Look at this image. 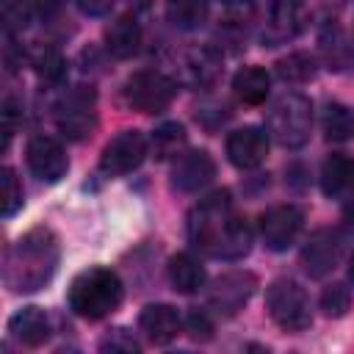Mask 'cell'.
Here are the masks:
<instances>
[{"label":"cell","instance_id":"ac0fdd59","mask_svg":"<svg viewBox=\"0 0 354 354\" xmlns=\"http://www.w3.org/2000/svg\"><path fill=\"white\" fill-rule=\"evenodd\" d=\"M8 332L25 346H41L50 337V318L41 307H22L11 315Z\"/></svg>","mask_w":354,"mask_h":354},{"label":"cell","instance_id":"484cf974","mask_svg":"<svg viewBox=\"0 0 354 354\" xmlns=\"http://www.w3.org/2000/svg\"><path fill=\"white\" fill-rule=\"evenodd\" d=\"M277 72L288 83H304L315 75V58L310 53H290L277 64Z\"/></svg>","mask_w":354,"mask_h":354},{"label":"cell","instance_id":"9c48e42d","mask_svg":"<svg viewBox=\"0 0 354 354\" xmlns=\"http://www.w3.org/2000/svg\"><path fill=\"white\" fill-rule=\"evenodd\" d=\"M144 158H147V138L138 130H122L102 149L100 169L108 177H119V174H130L133 169H138Z\"/></svg>","mask_w":354,"mask_h":354},{"label":"cell","instance_id":"5bb4252c","mask_svg":"<svg viewBox=\"0 0 354 354\" xmlns=\"http://www.w3.org/2000/svg\"><path fill=\"white\" fill-rule=\"evenodd\" d=\"M343 252V235L337 230H318L310 235V241L301 249V266L310 277H324L329 274Z\"/></svg>","mask_w":354,"mask_h":354},{"label":"cell","instance_id":"e575fe53","mask_svg":"<svg viewBox=\"0 0 354 354\" xmlns=\"http://www.w3.org/2000/svg\"><path fill=\"white\" fill-rule=\"evenodd\" d=\"M348 279L354 282V252H351V257H348Z\"/></svg>","mask_w":354,"mask_h":354},{"label":"cell","instance_id":"836d02e7","mask_svg":"<svg viewBox=\"0 0 354 354\" xmlns=\"http://www.w3.org/2000/svg\"><path fill=\"white\" fill-rule=\"evenodd\" d=\"M25 3L30 6L33 14H39V17H53V14L61 8L64 0H25Z\"/></svg>","mask_w":354,"mask_h":354},{"label":"cell","instance_id":"603a6c76","mask_svg":"<svg viewBox=\"0 0 354 354\" xmlns=\"http://www.w3.org/2000/svg\"><path fill=\"white\" fill-rule=\"evenodd\" d=\"M321 127H324L329 141H348L354 136V113H351V108L343 105V102H326L324 116H321Z\"/></svg>","mask_w":354,"mask_h":354},{"label":"cell","instance_id":"3957f363","mask_svg":"<svg viewBox=\"0 0 354 354\" xmlns=\"http://www.w3.org/2000/svg\"><path fill=\"white\" fill-rule=\"evenodd\" d=\"M122 296H124V288H122L119 274L111 271V268L94 266V268H86L83 274H77L72 279L69 307L80 318L100 321V318L111 315L122 304Z\"/></svg>","mask_w":354,"mask_h":354},{"label":"cell","instance_id":"4316f807","mask_svg":"<svg viewBox=\"0 0 354 354\" xmlns=\"http://www.w3.org/2000/svg\"><path fill=\"white\" fill-rule=\"evenodd\" d=\"M348 307H351V293H348L346 285L335 282V285L324 288V293H321V310H324L329 318H340V315H346Z\"/></svg>","mask_w":354,"mask_h":354},{"label":"cell","instance_id":"cb8c5ba5","mask_svg":"<svg viewBox=\"0 0 354 354\" xmlns=\"http://www.w3.org/2000/svg\"><path fill=\"white\" fill-rule=\"evenodd\" d=\"M30 66L39 75V80H44V83H58L66 72L64 55L50 44H39L30 50Z\"/></svg>","mask_w":354,"mask_h":354},{"label":"cell","instance_id":"8992f818","mask_svg":"<svg viewBox=\"0 0 354 354\" xmlns=\"http://www.w3.org/2000/svg\"><path fill=\"white\" fill-rule=\"evenodd\" d=\"M55 124L72 141L86 138L94 130V124H97V97H94V88L91 86L69 88L61 97V102L55 105Z\"/></svg>","mask_w":354,"mask_h":354},{"label":"cell","instance_id":"9a60e30c","mask_svg":"<svg viewBox=\"0 0 354 354\" xmlns=\"http://www.w3.org/2000/svg\"><path fill=\"white\" fill-rule=\"evenodd\" d=\"M268 155V136L260 127H238L227 136V158L238 169H254Z\"/></svg>","mask_w":354,"mask_h":354},{"label":"cell","instance_id":"e0dca14e","mask_svg":"<svg viewBox=\"0 0 354 354\" xmlns=\"http://www.w3.org/2000/svg\"><path fill=\"white\" fill-rule=\"evenodd\" d=\"M321 188L332 199H348L354 194V160L346 152H332L321 166Z\"/></svg>","mask_w":354,"mask_h":354},{"label":"cell","instance_id":"30bf717a","mask_svg":"<svg viewBox=\"0 0 354 354\" xmlns=\"http://www.w3.org/2000/svg\"><path fill=\"white\" fill-rule=\"evenodd\" d=\"M257 279L249 271H227L213 279L207 290V304L221 315H235L254 293Z\"/></svg>","mask_w":354,"mask_h":354},{"label":"cell","instance_id":"1f68e13d","mask_svg":"<svg viewBox=\"0 0 354 354\" xmlns=\"http://www.w3.org/2000/svg\"><path fill=\"white\" fill-rule=\"evenodd\" d=\"M185 332L194 337V340H210L213 337V321L205 310H191L188 318H185Z\"/></svg>","mask_w":354,"mask_h":354},{"label":"cell","instance_id":"d590c367","mask_svg":"<svg viewBox=\"0 0 354 354\" xmlns=\"http://www.w3.org/2000/svg\"><path fill=\"white\" fill-rule=\"evenodd\" d=\"M224 6H243V3H249V0H221Z\"/></svg>","mask_w":354,"mask_h":354},{"label":"cell","instance_id":"7a4b0ae2","mask_svg":"<svg viewBox=\"0 0 354 354\" xmlns=\"http://www.w3.org/2000/svg\"><path fill=\"white\" fill-rule=\"evenodd\" d=\"M61 246L53 230L33 227L19 235L3 260V282L14 293H33L44 288L58 268Z\"/></svg>","mask_w":354,"mask_h":354},{"label":"cell","instance_id":"f1b7e54d","mask_svg":"<svg viewBox=\"0 0 354 354\" xmlns=\"http://www.w3.org/2000/svg\"><path fill=\"white\" fill-rule=\"evenodd\" d=\"M3 216H14L19 207H22V188H19V180L14 174V169H3Z\"/></svg>","mask_w":354,"mask_h":354},{"label":"cell","instance_id":"ffe728a7","mask_svg":"<svg viewBox=\"0 0 354 354\" xmlns=\"http://www.w3.org/2000/svg\"><path fill=\"white\" fill-rule=\"evenodd\" d=\"M232 91L243 105H260L271 91V77L263 66H243L232 77Z\"/></svg>","mask_w":354,"mask_h":354},{"label":"cell","instance_id":"5b68a950","mask_svg":"<svg viewBox=\"0 0 354 354\" xmlns=\"http://www.w3.org/2000/svg\"><path fill=\"white\" fill-rule=\"evenodd\" d=\"M266 310L285 332H301L310 326V299L296 279H274L266 290Z\"/></svg>","mask_w":354,"mask_h":354},{"label":"cell","instance_id":"277c9868","mask_svg":"<svg viewBox=\"0 0 354 354\" xmlns=\"http://www.w3.org/2000/svg\"><path fill=\"white\" fill-rule=\"evenodd\" d=\"M310 130H313V105L304 94L288 91L271 105L268 133L274 136L277 144L288 149H299L301 144H307Z\"/></svg>","mask_w":354,"mask_h":354},{"label":"cell","instance_id":"8fae6325","mask_svg":"<svg viewBox=\"0 0 354 354\" xmlns=\"http://www.w3.org/2000/svg\"><path fill=\"white\" fill-rule=\"evenodd\" d=\"M216 177V163L205 149H188L174 158L171 166V185L183 194H196L207 188Z\"/></svg>","mask_w":354,"mask_h":354},{"label":"cell","instance_id":"d4e9b609","mask_svg":"<svg viewBox=\"0 0 354 354\" xmlns=\"http://www.w3.org/2000/svg\"><path fill=\"white\" fill-rule=\"evenodd\" d=\"M183 149H185V130H183V124L166 122V124H160V127L152 133V152H155L160 160L177 158V155H183Z\"/></svg>","mask_w":354,"mask_h":354},{"label":"cell","instance_id":"4fadbf2b","mask_svg":"<svg viewBox=\"0 0 354 354\" xmlns=\"http://www.w3.org/2000/svg\"><path fill=\"white\" fill-rule=\"evenodd\" d=\"M304 28V0H268L266 11V28L263 41L266 44H282L293 39Z\"/></svg>","mask_w":354,"mask_h":354},{"label":"cell","instance_id":"6da1fadb","mask_svg":"<svg viewBox=\"0 0 354 354\" xmlns=\"http://www.w3.org/2000/svg\"><path fill=\"white\" fill-rule=\"evenodd\" d=\"M188 241L213 260H241L252 249V227L227 191L205 196L188 216Z\"/></svg>","mask_w":354,"mask_h":354},{"label":"cell","instance_id":"4dcf8cb0","mask_svg":"<svg viewBox=\"0 0 354 354\" xmlns=\"http://www.w3.org/2000/svg\"><path fill=\"white\" fill-rule=\"evenodd\" d=\"M100 348L102 351H119V354H136L138 351V340L127 332V329H111L102 340H100Z\"/></svg>","mask_w":354,"mask_h":354},{"label":"cell","instance_id":"ba28073f","mask_svg":"<svg viewBox=\"0 0 354 354\" xmlns=\"http://www.w3.org/2000/svg\"><path fill=\"white\" fill-rule=\"evenodd\" d=\"M257 227H260L263 243L271 252H285L299 238V232L304 227V213L296 205H274L260 213Z\"/></svg>","mask_w":354,"mask_h":354},{"label":"cell","instance_id":"7402d4cb","mask_svg":"<svg viewBox=\"0 0 354 354\" xmlns=\"http://www.w3.org/2000/svg\"><path fill=\"white\" fill-rule=\"evenodd\" d=\"M207 0H166V17L177 30H196L207 22Z\"/></svg>","mask_w":354,"mask_h":354},{"label":"cell","instance_id":"f546056e","mask_svg":"<svg viewBox=\"0 0 354 354\" xmlns=\"http://www.w3.org/2000/svg\"><path fill=\"white\" fill-rule=\"evenodd\" d=\"M30 6L25 0H3V22H6V33H14V30H22L28 25V17H30Z\"/></svg>","mask_w":354,"mask_h":354},{"label":"cell","instance_id":"2e32d148","mask_svg":"<svg viewBox=\"0 0 354 354\" xmlns=\"http://www.w3.org/2000/svg\"><path fill=\"white\" fill-rule=\"evenodd\" d=\"M138 326L149 343L163 346V343H171L177 337L183 318L171 304H147L138 315Z\"/></svg>","mask_w":354,"mask_h":354},{"label":"cell","instance_id":"52a82bcc","mask_svg":"<svg viewBox=\"0 0 354 354\" xmlns=\"http://www.w3.org/2000/svg\"><path fill=\"white\" fill-rule=\"evenodd\" d=\"M174 80L163 72L155 69H144L127 77L124 83V100L130 108L141 111V113H158L163 108H169V102L174 100Z\"/></svg>","mask_w":354,"mask_h":354},{"label":"cell","instance_id":"83f0119b","mask_svg":"<svg viewBox=\"0 0 354 354\" xmlns=\"http://www.w3.org/2000/svg\"><path fill=\"white\" fill-rule=\"evenodd\" d=\"M321 47H324L326 61H329L335 69H340V66H343V61H340V55H337V53H343L346 58L351 55V50L346 47V39H343V33H340V28H335V25L324 30V36H321Z\"/></svg>","mask_w":354,"mask_h":354},{"label":"cell","instance_id":"44dd1931","mask_svg":"<svg viewBox=\"0 0 354 354\" xmlns=\"http://www.w3.org/2000/svg\"><path fill=\"white\" fill-rule=\"evenodd\" d=\"M169 282L180 293H196L205 285V266L194 254H174L169 260Z\"/></svg>","mask_w":354,"mask_h":354},{"label":"cell","instance_id":"7c38bea8","mask_svg":"<svg viewBox=\"0 0 354 354\" xmlns=\"http://www.w3.org/2000/svg\"><path fill=\"white\" fill-rule=\"evenodd\" d=\"M25 158H28V169L41 183H58L66 174V169H69L64 147L55 138H50V136H33L28 141Z\"/></svg>","mask_w":354,"mask_h":354},{"label":"cell","instance_id":"d6a6232c","mask_svg":"<svg viewBox=\"0 0 354 354\" xmlns=\"http://www.w3.org/2000/svg\"><path fill=\"white\" fill-rule=\"evenodd\" d=\"M75 3L80 6L83 14H88V17H102V14H108V11L113 8L116 0H75Z\"/></svg>","mask_w":354,"mask_h":354},{"label":"cell","instance_id":"d6986e66","mask_svg":"<svg viewBox=\"0 0 354 354\" xmlns=\"http://www.w3.org/2000/svg\"><path fill=\"white\" fill-rule=\"evenodd\" d=\"M105 47L113 58H133L141 47V28L136 17L122 14L105 28Z\"/></svg>","mask_w":354,"mask_h":354}]
</instances>
